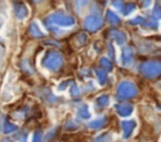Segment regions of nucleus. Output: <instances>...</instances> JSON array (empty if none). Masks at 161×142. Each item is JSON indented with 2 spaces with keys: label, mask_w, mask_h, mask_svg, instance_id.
I'll return each mask as SVG.
<instances>
[{
  "label": "nucleus",
  "mask_w": 161,
  "mask_h": 142,
  "mask_svg": "<svg viewBox=\"0 0 161 142\" xmlns=\"http://www.w3.org/2000/svg\"><path fill=\"white\" fill-rule=\"evenodd\" d=\"M14 131H16V126L14 123H11L9 119H5L4 121V132L5 133H11Z\"/></svg>",
  "instance_id": "17"
},
{
  "label": "nucleus",
  "mask_w": 161,
  "mask_h": 142,
  "mask_svg": "<svg viewBox=\"0 0 161 142\" xmlns=\"http://www.w3.org/2000/svg\"><path fill=\"white\" fill-rule=\"evenodd\" d=\"M29 33H30L34 38H42V36H44L43 31H40V29L38 28V25H36L35 23H31V24H30V26H29Z\"/></svg>",
  "instance_id": "12"
},
{
  "label": "nucleus",
  "mask_w": 161,
  "mask_h": 142,
  "mask_svg": "<svg viewBox=\"0 0 161 142\" xmlns=\"http://www.w3.org/2000/svg\"><path fill=\"white\" fill-rule=\"evenodd\" d=\"M116 111L117 113L121 116V117H127L132 113L133 108L131 104H127V103H121V104H117L116 106Z\"/></svg>",
  "instance_id": "9"
},
{
  "label": "nucleus",
  "mask_w": 161,
  "mask_h": 142,
  "mask_svg": "<svg viewBox=\"0 0 161 142\" xmlns=\"http://www.w3.org/2000/svg\"><path fill=\"white\" fill-rule=\"evenodd\" d=\"M14 13L18 19H24L28 15L26 6L23 3H14Z\"/></svg>",
  "instance_id": "8"
},
{
  "label": "nucleus",
  "mask_w": 161,
  "mask_h": 142,
  "mask_svg": "<svg viewBox=\"0 0 161 142\" xmlns=\"http://www.w3.org/2000/svg\"><path fill=\"white\" fill-rule=\"evenodd\" d=\"M109 35H111V38H112L117 44H119V45L125 44V41H126V35H125V33H122L121 30L112 29V30L109 31Z\"/></svg>",
  "instance_id": "10"
},
{
  "label": "nucleus",
  "mask_w": 161,
  "mask_h": 142,
  "mask_svg": "<svg viewBox=\"0 0 161 142\" xmlns=\"http://www.w3.org/2000/svg\"><path fill=\"white\" fill-rule=\"evenodd\" d=\"M109 136L108 134H102V136H99L94 142H109V138H108Z\"/></svg>",
  "instance_id": "27"
},
{
  "label": "nucleus",
  "mask_w": 161,
  "mask_h": 142,
  "mask_svg": "<svg viewBox=\"0 0 161 142\" xmlns=\"http://www.w3.org/2000/svg\"><path fill=\"white\" fill-rule=\"evenodd\" d=\"M130 24H132V25H136V24H140V25H148V21H147L145 18H142V16H137V18L130 20Z\"/></svg>",
  "instance_id": "19"
},
{
  "label": "nucleus",
  "mask_w": 161,
  "mask_h": 142,
  "mask_svg": "<svg viewBox=\"0 0 161 142\" xmlns=\"http://www.w3.org/2000/svg\"><path fill=\"white\" fill-rule=\"evenodd\" d=\"M138 90L137 87L131 83V82H121L117 87V94L121 99H128V98H133L135 96H137Z\"/></svg>",
  "instance_id": "3"
},
{
  "label": "nucleus",
  "mask_w": 161,
  "mask_h": 142,
  "mask_svg": "<svg viewBox=\"0 0 161 142\" xmlns=\"http://www.w3.org/2000/svg\"><path fill=\"white\" fill-rule=\"evenodd\" d=\"M33 142H43V136H42V133H40L39 131L34 133V136H33Z\"/></svg>",
  "instance_id": "26"
},
{
  "label": "nucleus",
  "mask_w": 161,
  "mask_h": 142,
  "mask_svg": "<svg viewBox=\"0 0 161 142\" xmlns=\"http://www.w3.org/2000/svg\"><path fill=\"white\" fill-rule=\"evenodd\" d=\"M88 3H89V0H75V9L79 11L86 5H88Z\"/></svg>",
  "instance_id": "21"
},
{
  "label": "nucleus",
  "mask_w": 161,
  "mask_h": 142,
  "mask_svg": "<svg viewBox=\"0 0 161 142\" xmlns=\"http://www.w3.org/2000/svg\"><path fill=\"white\" fill-rule=\"evenodd\" d=\"M140 3H141V6L147 8V6L151 4V0H140Z\"/></svg>",
  "instance_id": "28"
},
{
  "label": "nucleus",
  "mask_w": 161,
  "mask_h": 142,
  "mask_svg": "<svg viewBox=\"0 0 161 142\" xmlns=\"http://www.w3.org/2000/svg\"><path fill=\"white\" fill-rule=\"evenodd\" d=\"M112 5H113V8H116V9H118V10H122L123 9V0H112Z\"/></svg>",
  "instance_id": "24"
},
{
  "label": "nucleus",
  "mask_w": 161,
  "mask_h": 142,
  "mask_svg": "<svg viewBox=\"0 0 161 142\" xmlns=\"http://www.w3.org/2000/svg\"><path fill=\"white\" fill-rule=\"evenodd\" d=\"M108 102H109V98H108V96L107 94H103V96H101V97H98L97 98V101H96V103H97V106L98 107H106L107 104H108Z\"/></svg>",
  "instance_id": "18"
},
{
  "label": "nucleus",
  "mask_w": 161,
  "mask_h": 142,
  "mask_svg": "<svg viewBox=\"0 0 161 142\" xmlns=\"http://www.w3.org/2000/svg\"><path fill=\"white\" fill-rule=\"evenodd\" d=\"M70 94L73 96V97H77L78 94H80V90H79V88L73 83L72 84V88H70Z\"/></svg>",
  "instance_id": "25"
},
{
  "label": "nucleus",
  "mask_w": 161,
  "mask_h": 142,
  "mask_svg": "<svg viewBox=\"0 0 161 142\" xmlns=\"http://www.w3.org/2000/svg\"><path fill=\"white\" fill-rule=\"evenodd\" d=\"M47 23L55 24L59 26H70L74 24V19L72 16L62 14V13H53L47 18Z\"/></svg>",
  "instance_id": "4"
},
{
  "label": "nucleus",
  "mask_w": 161,
  "mask_h": 142,
  "mask_svg": "<svg viewBox=\"0 0 161 142\" xmlns=\"http://www.w3.org/2000/svg\"><path fill=\"white\" fill-rule=\"evenodd\" d=\"M121 127H122L123 137H125V138H128V137L132 134V132H133V129H135V127H136V122H135L133 119L122 121V123H121Z\"/></svg>",
  "instance_id": "7"
},
{
  "label": "nucleus",
  "mask_w": 161,
  "mask_h": 142,
  "mask_svg": "<svg viewBox=\"0 0 161 142\" xmlns=\"http://www.w3.org/2000/svg\"><path fill=\"white\" fill-rule=\"evenodd\" d=\"M77 43H78L79 45H84V44L87 43V35L83 34V33L78 34V36H77Z\"/></svg>",
  "instance_id": "22"
},
{
  "label": "nucleus",
  "mask_w": 161,
  "mask_h": 142,
  "mask_svg": "<svg viewBox=\"0 0 161 142\" xmlns=\"http://www.w3.org/2000/svg\"><path fill=\"white\" fill-rule=\"evenodd\" d=\"M94 73H96V75H97L98 82H99L102 85L106 84V82H107V72H106L104 69L99 68V69H94Z\"/></svg>",
  "instance_id": "11"
},
{
  "label": "nucleus",
  "mask_w": 161,
  "mask_h": 142,
  "mask_svg": "<svg viewBox=\"0 0 161 142\" xmlns=\"http://www.w3.org/2000/svg\"><path fill=\"white\" fill-rule=\"evenodd\" d=\"M136 9V5L135 4H126L125 6H123V9H122V13H123V15H128V14H131L133 10Z\"/></svg>",
  "instance_id": "20"
},
{
  "label": "nucleus",
  "mask_w": 161,
  "mask_h": 142,
  "mask_svg": "<svg viewBox=\"0 0 161 142\" xmlns=\"http://www.w3.org/2000/svg\"><path fill=\"white\" fill-rule=\"evenodd\" d=\"M138 69L143 77L152 79L161 74V62L160 60H146L140 64Z\"/></svg>",
  "instance_id": "1"
},
{
  "label": "nucleus",
  "mask_w": 161,
  "mask_h": 142,
  "mask_svg": "<svg viewBox=\"0 0 161 142\" xmlns=\"http://www.w3.org/2000/svg\"><path fill=\"white\" fill-rule=\"evenodd\" d=\"M102 24H103L102 18L97 14H92V15L86 18V20L83 23V26H84V29H87L89 31H97L102 26Z\"/></svg>",
  "instance_id": "5"
},
{
  "label": "nucleus",
  "mask_w": 161,
  "mask_h": 142,
  "mask_svg": "<svg viewBox=\"0 0 161 142\" xmlns=\"http://www.w3.org/2000/svg\"><path fill=\"white\" fill-rule=\"evenodd\" d=\"M42 63H43V67H45L47 69H49V70H57V69L60 68V65L63 63V58H62V55L58 52L49 50L44 55Z\"/></svg>",
  "instance_id": "2"
},
{
  "label": "nucleus",
  "mask_w": 161,
  "mask_h": 142,
  "mask_svg": "<svg viewBox=\"0 0 161 142\" xmlns=\"http://www.w3.org/2000/svg\"><path fill=\"white\" fill-rule=\"evenodd\" d=\"M99 65L102 69H104L106 72H109L112 69V62L108 58H101L99 60Z\"/></svg>",
  "instance_id": "15"
},
{
  "label": "nucleus",
  "mask_w": 161,
  "mask_h": 142,
  "mask_svg": "<svg viewBox=\"0 0 161 142\" xmlns=\"http://www.w3.org/2000/svg\"><path fill=\"white\" fill-rule=\"evenodd\" d=\"M152 15L156 19H161V5H155V8L152 10Z\"/></svg>",
  "instance_id": "23"
},
{
  "label": "nucleus",
  "mask_w": 161,
  "mask_h": 142,
  "mask_svg": "<svg viewBox=\"0 0 161 142\" xmlns=\"http://www.w3.org/2000/svg\"><path fill=\"white\" fill-rule=\"evenodd\" d=\"M121 60L123 65H131L133 62V49L131 46H125L121 53Z\"/></svg>",
  "instance_id": "6"
},
{
  "label": "nucleus",
  "mask_w": 161,
  "mask_h": 142,
  "mask_svg": "<svg viewBox=\"0 0 161 142\" xmlns=\"http://www.w3.org/2000/svg\"><path fill=\"white\" fill-rule=\"evenodd\" d=\"M107 19H108V21H109L111 24H113V25H117V24L119 23L118 15H116L114 11H112V10H108V11H107Z\"/></svg>",
  "instance_id": "16"
},
{
  "label": "nucleus",
  "mask_w": 161,
  "mask_h": 142,
  "mask_svg": "<svg viewBox=\"0 0 161 142\" xmlns=\"http://www.w3.org/2000/svg\"><path fill=\"white\" fill-rule=\"evenodd\" d=\"M106 118L103 117V118H99V119H96V121H92L91 123H89V127L91 128H93V129H98V128H102L104 124H106Z\"/></svg>",
  "instance_id": "14"
},
{
  "label": "nucleus",
  "mask_w": 161,
  "mask_h": 142,
  "mask_svg": "<svg viewBox=\"0 0 161 142\" xmlns=\"http://www.w3.org/2000/svg\"><path fill=\"white\" fill-rule=\"evenodd\" d=\"M78 116H79L80 118H83V119L89 118L91 113H89V109H88V107H87L86 104H83V106H80V107L78 108Z\"/></svg>",
  "instance_id": "13"
},
{
  "label": "nucleus",
  "mask_w": 161,
  "mask_h": 142,
  "mask_svg": "<svg viewBox=\"0 0 161 142\" xmlns=\"http://www.w3.org/2000/svg\"><path fill=\"white\" fill-rule=\"evenodd\" d=\"M33 3H35V4H39V3H42V1H44V0H31Z\"/></svg>",
  "instance_id": "29"
}]
</instances>
